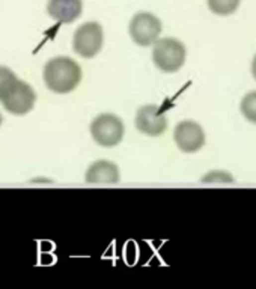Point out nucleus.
Segmentation results:
<instances>
[{
  "label": "nucleus",
  "instance_id": "obj_1",
  "mask_svg": "<svg viewBox=\"0 0 256 289\" xmlns=\"http://www.w3.org/2000/svg\"><path fill=\"white\" fill-rule=\"evenodd\" d=\"M82 80V68L67 56L55 57L44 67L45 86L56 94L73 92Z\"/></svg>",
  "mask_w": 256,
  "mask_h": 289
},
{
  "label": "nucleus",
  "instance_id": "obj_2",
  "mask_svg": "<svg viewBox=\"0 0 256 289\" xmlns=\"http://www.w3.org/2000/svg\"><path fill=\"white\" fill-rule=\"evenodd\" d=\"M185 45L175 38H162L154 42L152 61L163 73H176L185 62Z\"/></svg>",
  "mask_w": 256,
  "mask_h": 289
},
{
  "label": "nucleus",
  "instance_id": "obj_3",
  "mask_svg": "<svg viewBox=\"0 0 256 289\" xmlns=\"http://www.w3.org/2000/svg\"><path fill=\"white\" fill-rule=\"evenodd\" d=\"M124 124L113 113H101L90 124L93 140L102 148H113L124 139Z\"/></svg>",
  "mask_w": 256,
  "mask_h": 289
},
{
  "label": "nucleus",
  "instance_id": "obj_4",
  "mask_svg": "<svg viewBox=\"0 0 256 289\" xmlns=\"http://www.w3.org/2000/svg\"><path fill=\"white\" fill-rule=\"evenodd\" d=\"M102 41H104V33H102L101 24L90 21L82 24L74 32L73 48L85 59H92V57H95L101 51Z\"/></svg>",
  "mask_w": 256,
  "mask_h": 289
},
{
  "label": "nucleus",
  "instance_id": "obj_5",
  "mask_svg": "<svg viewBox=\"0 0 256 289\" xmlns=\"http://www.w3.org/2000/svg\"><path fill=\"white\" fill-rule=\"evenodd\" d=\"M162 29V21L151 12H139L130 21V36L140 47L152 45L159 39Z\"/></svg>",
  "mask_w": 256,
  "mask_h": 289
},
{
  "label": "nucleus",
  "instance_id": "obj_6",
  "mask_svg": "<svg viewBox=\"0 0 256 289\" xmlns=\"http://www.w3.org/2000/svg\"><path fill=\"white\" fill-rule=\"evenodd\" d=\"M0 102L3 104V107L9 113L21 116V114L29 113L35 107L36 92L33 91V88L29 83L18 80L8 95L0 98Z\"/></svg>",
  "mask_w": 256,
  "mask_h": 289
},
{
  "label": "nucleus",
  "instance_id": "obj_7",
  "mask_svg": "<svg viewBox=\"0 0 256 289\" xmlns=\"http://www.w3.org/2000/svg\"><path fill=\"white\" fill-rule=\"evenodd\" d=\"M173 140L179 151L185 154L197 152L205 145L203 128L194 121H182L175 127Z\"/></svg>",
  "mask_w": 256,
  "mask_h": 289
},
{
  "label": "nucleus",
  "instance_id": "obj_8",
  "mask_svg": "<svg viewBox=\"0 0 256 289\" xmlns=\"http://www.w3.org/2000/svg\"><path fill=\"white\" fill-rule=\"evenodd\" d=\"M136 128L149 137H159L168 130V118L157 105L148 104L139 108L136 114Z\"/></svg>",
  "mask_w": 256,
  "mask_h": 289
},
{
  "label": "nucleus",
  "instance_id": "obj_9",
  "mask_svg": "<svg viewBox=\"0 0 256 289\" xmlns=\"http://www.w3.org/2000/svg\"><path fill=\"white\" fill-rule=\"evenodd\" d=\"M83 11L82 0H48L47 12L48 15L64 24L76 21Z\"/></svg>",
  "mask_w": 256,
  "mask_h": 289
},
{
  "label": "nucleus",
  "instance_id": "obj_10",
  "mask_svg": "<svg viewBox=\"0 0 256 289\" xmlns=\"http://www.w3.org/2000/svg\"><path fill=\"white\" fill-rule=\"evenodd\" d=\"M119 169L115 163L99 160L89 166L85 180L87 184H116L119 183Z\"/></svg>",
  "mask_w": 256,
  "mask_h": 289
},
{
  "label": "nucleus",
  "instance_id": "obj_11",
  "mask_svg": "<svg viewBox=\"0 0 256 289\" xmlns=\"http://www.w3.org/2000/svg\"><path fill=\"white\" fill-rule=\"evenodd\" d=\"M207 2L211 12L217 15H231L238 9L241 0H207Z\"/></svg>",
  "mask_w": 256,
  "mask_h": 289
},
{
  "label": "nucleus",
  "instance_id": "obj_12",
  "mask_svg": "<svg viewBox=\"0 0 256 289\" xmlns=\"http://www.w3.org/2000/svg\"><path fill=\"white\" fill-rule=\"evenodd\" d=\"M240 110H241V113H243V116H244L249 122L256 124V91L249 92V94L241 99Z\"/></svg>",
  "mask_w": 256,
  "mask_h": 289
},
{
  "label": "nucleus",
  "instance_id": "obj_13",
  "mask_svg": "<svg viewBox=\"0 0 256 289\" xmlns=\"http://www.w3.org/2000/svg\"><path fill=\"white\" fill-rule=\"evenodd\" d=\"M17 82H18L17 76L8 67L0 65V98H3L5 95H8L11 92V89L15 86Z\"/></svg>",
  "mask_w": 256,
  "mask_h": 289
},
{
  "label": "nucleus",
  "instance_id": "obj_14",
  "mask_svg": "<svg viewBox=\"0 0 256 289\" xmlns=\"http://www.w3.org/2000/svg\"><path fill=\"white\" fill-rule=\"evenodd\" d=\"M203 184H232L234 183V177L228 172L223 170H214L207 173L203 178H202Z\"/></svg>",
  "mask_w": 256,
  "mask_h": 289
},
{
  "label": "nucleus",
  "instance_id": "obj_15",
  "mask_svg": "<svg viewBox=\"0 0 256 289\" xmlns=\"http://www.w3.org/2000/svg\"><path fill=\"white\" fill-rule=\"evenodd\" d=\"M252 74H253V77L256 80V56L253 57V62H252Z\"/></svg>",
  "mask_w": 256,
  "mask_h": 289
},
{
  "label": "nucleus",
  "instance_id": "obj_16",
  "mask_svg": "<svg viewBox=\"0 0 256 289\" xmlns=\"http://www.w3.org/2000/svg\"><path fill=\"white\" fill-rule=\"evenodd\" d=\"M2 121H3V119H2V114H0V127H2Z\"/></svg>",
  "mask_w": 256,
  "mask_h": 289
}]
</instances>
